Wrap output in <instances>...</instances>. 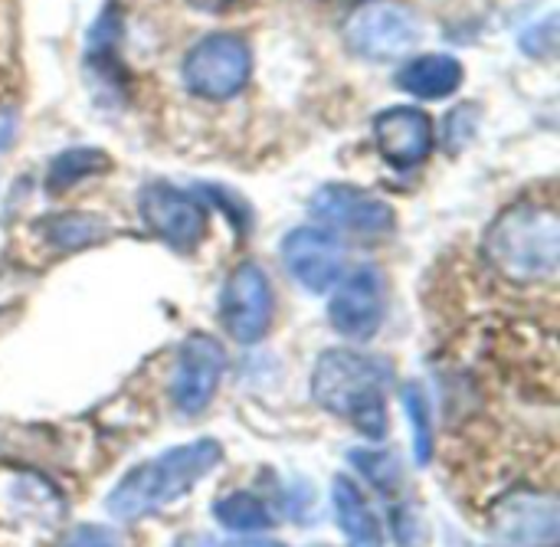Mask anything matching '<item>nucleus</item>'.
<instances>
[{
	"mask_svg": "<svg viewBox=\"0 0 560 547\" xmlns=\"http://www.w3.org/2000/svg\"><path fill=\"white\" fill-rule=\"evenodd\" d=\"M374 144L394 167H413L427 161L433 148V121L420 108H387L374 118Z\"/></svg>",
	"mask_w": 560,
	"mask_h": 547,
	"instance_id": "ddd939ff",
	"label": "nucleus"
},
{
	"mask_svg": "<svg viewBox=\"0 0 560 547\" xmlns=\"http://www.w3.org/2000/svg\"><path fill=\"white\" fill-rule=\"evenodd\" d=\"M197 10H207V13H217V10H226L233 0H190Z\"/></svg>",
	"mask_w": 560,
	"mask_h": 547,
	"instance_id": "b1692460",
	"label": "nucleus"
},
{
	"mask_svg": "<svg viewBox=\"0 0 560 547\" xmlns=\"http://www.w3.org/2000/svg\"><path fill=\"white\" fill-rule=\"evenodd\" d=\"M312 210L318 220L351 236H381L394 226V210L384 200L341 184L322 187L312 197Z\"/></svg>",
	"mask_w": 560,
	"mask_h": 547,
	"instance_id": "f8f14e48",
	"label": "nucleus"
},
{
	"mask_svg": "<svg viewBox=\"0 0 560 547\" xmlns=\"http://www.w3.org/2000/svg\"><path fill=\"white\" fill-rule=\"evenodd\" d=\"M249 79V46L233 33L203 36L184 59V82L203 98H230Z\"/></svg>",
	"mask_w": 560,
	"mask_h": 547,
	"instance_id": "39448f33",
	"label": "nucleus"
},
{
	"mask_svg": "<svg viewBox=\"0 0 560 547\" xmlns=\"http://www.w3.org/2000/svg\"><path fill=\"white\" fill-rule=\"evenodd\" d=\"M387 387L390 368L361 351L322 354L312 377L315 400L371 440L387 433Z\"/></svg>",
	"mask_w": 560,
	"mask_h": 547,
	"instance_id": "f257e3e1",
	"label": "nucleus"
},
{
	"mask_svg": "<svg viewBox=\"0 0 560 547\" xmlns=\"http://www.w3.org/2000/svg\"><path fill=\"white\" fill-rule=\"evenodd\" d=\"M180 547H285L279 542H259V538H240V542H213V538H197Z\"/></svg>",
	"mask_w": 560,
	"mask_h": 547,
	"instance_id": "5701e85b",
	"label": "nucleus"
},
{
	"mask_svg": "<svg viewBox=\"0 0 560 547\" xmlns=\"http://www.w3.org/2000/svg\"><path fill=\"white\" fill-rule=\"evenodd\" d=\"M331 499H335V515H338V525L348 538L351 547H384V535H381V522L371 509V502L364 499V492L338 476L335 486H331Z\"/></svg>",
	"mask_w": 560,
	"mask_h": 547,
	"instance_id": "2eb2a0df",
	"label": "nucleus"
},
{
	"mask_svg": "<svg viewBox=\"0 0 560 547\" xmlns=\"http://www.w3.org/2000/svg\"><path fill=\"white\" fill-rule=\"evenodd\" d=\"M354 459V466L364 473V476H371V482L377 486V489H390L397 479H400V473H397V463L387 456V453H377V450H371V453H354L351 456Z\"/></svg>",
	"mask_w": 560,
	"mask_h": 547,
	"instance_id": "412c9836",
	"label": "nucleus"
},
{
	"mask_svg": "<svg viewBox=\"0 0 560 547\" xmlns=\"http://www.w3.org/2000/svg\"><path fill=\"white\" fill-rule=\"evenodd\" d=\"M489 263L512 282H538L558 272L560 223L551 207L518 203L486 233Z\"/></svg>",
	"mask_w": 560,
	"mask_h": 547,
	"instance_id": "7ed1b4c3",
	"label": "nucleus"
},
{
	"mask_svg": "<svg viewBox=\"0 0 560 547\" xmlns=\"http://www.w3.org/2000/svg\"><path fill=\"white\" fill-rule=\"evenodd\" d=\"M220 443L197 440L187 446H174L138 469H131L108 496V512L118 522H135L144 515H154L167 505H174L180 496H187L217 463H220Z\"/></svg>",
	"mask_w": 560,
	"mask_h": 547,
	"instance_id": "f03ea898",
	"label": "nucleus"
},
{
	"mask_svg": "<svg viewBox=\"0 0 560 547\" xmlns=\"http://www.w3.org/2000/svg\"><path fill=\"white\" fill-rule=\"evenodd\" d=\"M105 226L98 220H85V217H62V220H52L49 223V240H56L59 246L72 249V246H82V243H92Z\"/></svg>",
	"mask_w": 560,
	"mask_h": 547,
	"instance_id": "aec40b11",
	"label": "nucleus"
},
{
	"mask_svg": "<svg viewBox=\"0 0 560 547\" xmlns=\"http://www.w3.org/2000/svg\"><path fill=\"white\" fill-rule=\"evenodd\" d=\"M66 547H118L115 542V535H108L105 528H79L72 538H69V545Z\"/></svg>",
	"mask_w": 560,
	"mask_h": 547,
	"instance_id": "4be33fe9",
	"label": "nucleus"
},
{
	"mask_svg": "<svg viewBox=\"0 0 560 547\" xmlns=\"http://www.w3.org/2000/svg\"><path fill=\"white\" fill-rule=\"evenodd\" d=\"M404 414L413 423V446H417V463H430L433 453V423H430V400L423 397L420 384L404 387Z\"/></svg>",
	"mask_w": 560,
	"mask_h": 547,
	"instance_id": "6ab92c4d",
	"label": "nucleus"
},
{
	"mask_svg": "<svg viewBox=\"0 0 560 547\" xmlns=\"http://www.w3.org/2000/svg\"><path fill=\"white\" fill-rule=\"evenodd\" d=\"M108 167V158L95 148H72L66 154H59L52 164H49V174H46V184L49 190H69L75 181L89 177V174H98Z\"/></svg>",
	"mask_w": 560,
	"mask_h": 547,
	"instance_id": "a211bd4d",
	"label": "nucleus"
},
{
	"mask_svg": "<svg viewBox=\"0 0 560 547\" xmlns=\"http://www.w3.org/2000/svg\"><path fill=\"white\" fill-rule=\"evenodd\" d=\"M420 36V23L410 7L394 0H371L348 20V46L364 59L404 56Z\"/></svg>",
	"mask_w": 560,
	"mask_h": 547,
	"instance_id": "423d86ee",
	"label": "nucleus"
},
{
	"mask_svg": "<svg viewBox=\"0 0 560 547\" xmlns=\"http://www.w3.org/2000/svg\"><path fill=\"white\" fill-rule=\"evenodd\" d=\"M282 259L289 276L308 292H328L341 279V246L331 233L318 226L292 230L282 243Z\"/></svg>",
	"mask_w": 560,
	"mask_h": 547,
	"instance_id": "9b49d317",
	"label": "nucleus"
},
{
	"mask_svg": "<svg viewBox=\"0 0 560 547\" xmlns=\"http://www.w3.org/2000/svg\"><path fill=\"white\" fill-rule=\"evenodd\" d=\"M213 519L233 535H259L272 525V512L246 492H230L213 505Z\"/></svg>",
	"mask_w": 560,
	"mask_h": 547,
	"instance_id": "f3484780",
	"label": "nucleus"
},
{
	"mask_svg": "<svg viewBox=\"0 0 560 547\" xmlns=\"http://www.w3.org/2000/svg\"><path fill=\"white\" fill-rule=\"evenodd\" d=\"M66 519V502L36 473L0 469V535L7 547L49 545Z\"/></svg>",
	"mask_w": 560,
	"mask_h": 547,
	"instance_id": "20e7f679",
	"label": "nucleus"
},
{
	"mask_svg": "<svg viewBox=\"0 0 560 547\" xmlns=\"http://www.w3.org/2000/svg\"><path fill=\"white\" fill-rule=\"evenodd\" d=\"M141 217L144 223L174 249H190L200 243L203 230H207V213L203 207L194 200V194H184L177 187L167 184H151L144 187L141 200Z\"/></svg>",
	"mask_w": 560,
	"mask_h": 547,
	"instance_id": "1a4fd4ad",
	"label": "nucleus"
},
{
	"mask_svg": "<svg viewBox=\"0 0 560 547\" xmlns=\"http://www.w3.org/2000/svg\"><path fill=\"white\" fill-rule=\"evenodd\" d=\"M495 532L522 547H551L558 542V505L555 499L515 496L505 499L495 519Z\"/></svg>",
	"mask_w": 560,
	"mask_h": 547,
	"instance_id": "4468645a",
	"label": "nucleus"
},
{
	"mask_svg": "<svg viewBox=\"0 0 560 547\" xmlns=\"http://www.w3.org/2000/svg\"><path fill=\"white\" fill-rule=\"evenodd\" d=\"M220 318L230 338L240 345H253L269 331L272 322V289L266 272L256 263H243L233 269L220 292Z\"/></svg>",
	"mask_w": 560,
	"mask_h": 547,
	"instance_id": "0eeeda50",
	"label": "nucleus"
},
{
	"mask_svg": "<svg viewBox=\"0 0 560 547\" xmlns=\"http://www.w3.org/2000/svg\"><path fill=\"white\" fill-rule=\"evenodd\" d=\"M384 276L374 266H361L354 269L348 279H341L335 299H331V325L351 338V341H364L371 338L381 322H384Z\"/></svg>",
	"mask_w": 560,
	"mask_h": 547,
	"instance_id": "6e6552de",
	"label": "nucleus"
},
{
	"mask_svg": "<svg viewBox=\"0 0 560 547\" xmlns=\"http://www.w3.org/2000/svg\"><path fill=\"white\" fill-rule=\"evenodd\" d=\"M223 364H226L223 348L213 338H207V335L187 338V345L180 348L177 368H174V381H171V397H174L177 410L200 414L220 387Z\"/></svg>",
	"mask_w": 560,
	"mask_h": 547,
	"instance_id": "9d476101",
	"label": "nucleus"
},
{
	"mask_svg": "<svg viewBox=\"0 0 560 547\" xmlns=\"http://www.w3.org/2000/svg\"><path fill=\"white\" fill-rule=\"evenodd\" d=\"M459 82H463V66L446 53L417 56L397 72V85L413 92L417 98H446L459 89Z\"/></svg>",
	"mask_w": 560,
	"mask_h": 547,
	"instance_id": "dca6fc26",
	"label": "nucleus"
}]
</instances>
